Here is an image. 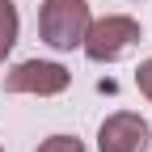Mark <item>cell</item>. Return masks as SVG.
<instances>
[{
    "label": "cell",
    "mask_w": 152,
    "mask_h": 152,
    "mask_svg": "<svg viewBox=\"0 0 152 152\" xmlns=\"http://www.w3.org/2000/svg\"><path fill=\"white\" fill-rule=\"evenodd\" d=\"M89 21H93L89 0H47L38 9V34L55 51H76L89 34Z\"/></svg>",
    "instance_id": "cell-1"
},
{
    "label": "cell",
    "mask_w": 152,
    "mask_h": 152,
    "mask_svg": "<svg viewBox=\"0 0 152 152\" xmlns=\"http://www.w3.org/2000/svg\"><path fill=\"white\" fill-rule=\"evenodd\" d=\"M140 38H144V30H140L135 17H127V13H106V17H97V21H89V34H85L80 51L89 55L93 64H114V59H123Z\"/></svg>",
    "instance_id": "cell-2"
},
{
    "label": "cell",
    "mask_w": 152,
    "mask_h": 152,
    "mask_svg": "<svg viewBox=\"0 0 152 152\" xmlns=\"http://www.w3.org/2000/svg\"><path fill=\"white\" fill-rule=\"evenodd\" d=\"M72 85V72L55 59H21L4 76V93H21V97H55Z\"/></svg>",
    "instance_id": "cell-3"
},
{
    "label": "cell",
    "mask_w": 152,
    "mask_h": 152,
    "mask_svg": "<svg viewBox=\"0 0 152 152\" xmlns=\"http://www.w3.org/2000/svg\"><path fill=\"white\" fill-rule=\"evenodd\" d=\"M152 148V127L135 110H114L97 127V152H148Z\"/></svg>",
    "instance_id": "cell-4"
},
{
    "label": "cell",
    "mask_w": 152,
    "mask_h": 152,
    "mask_svg": "<svg viewBox=\"0 0 152 152\" xmlns=\"http://www.w3.org/2000/svg\"><path fill=\"white\" fill-rule=\"evenodd\" d=\"M17 30H21V17H17V0H0V59L17 47Z\"/></svg>",
    "instance_id": "cell-5"
},
{
    "label": "cell",
    "mask_w": 152,
    "mask_h": 152,
    "mask_svg": "<svg viewBox=\"0 0 152 152\" xmlns=\"http://www.w3.org/2000/svg\"><path fill=\"white\" fill-rule=\"evenodd\" d=\"M38 152H85V144L76 135H47L42 144H38Z\"/></svg>",
    "instance_id": "cell-6"
},
{
    "label": "cell",
    "mask_w": 152,
    "mask_h": 152,
    "mask_svg": "<svg viewBox=\"0 0 152 152\" xmlns=\"http://www.w3.org/2000/svg\"><path fill=\"white\" fill-rule=\"evenodd\" d=\"M135 89H140L144 97L152 102V59H144V64L135 68Z\"/></svg>",
    "instance_id": "cell-7"
},
{
    "label": "cell",
    "mask_w": 152,
    "mask_h": 152,
    "mask_svg": "<svg viewBox=\"0 0 152 152\" xmlns=\"http://www.w3.org/2000/svg\"><path fill=\"white\" fill-rule=\"evenodd\" d=\"M0 152H4V148H0Z\"/></svg>",
    "instance_id": "cell-8"
}]
</instances>
